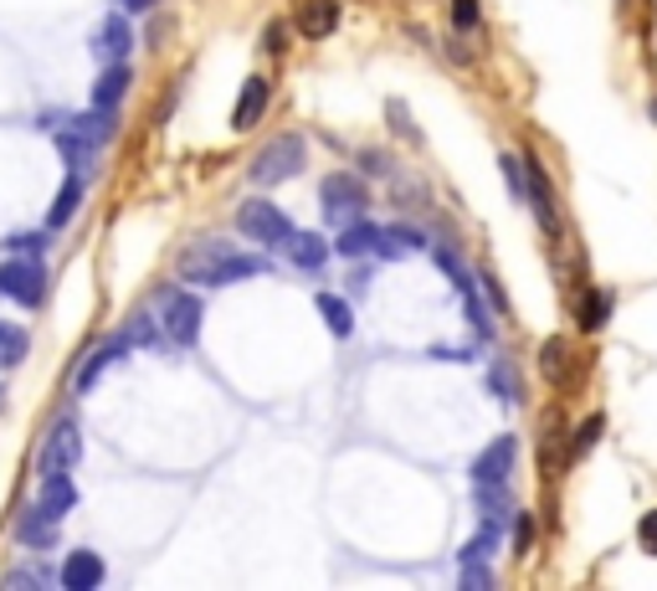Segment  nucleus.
Returning <instances> with one entry per match:
<instances>
[{"label":"nucleus","mask_w":657,"mask_h":591,"mask_svg":"<svg viewBox=\"0 0 657 591\" xmlns=\"http://www.w3.org/2000/svg\"><path fill=\"white\" fill-rule=\"evenodd\" d=\"M118 339H124V345H154V339H160V324H154V314H134Z\"/></svg>","instance_id":"26"},{"label":"nucleus","mask_w":657,"mask_h":591,"mask_svg":"<svg viewBox=\"0 0 657 591\" xmlns=\"http://www.w3.org/2000/svg\"><path fill=\"white\" fill-rule=\"evenodd\" d=\"M447 16H453L457 32H472V26H478V0H453Z\"/></svg>","instance_id":"30"},{"label":"nucleus","mask_w":657,"mask_h":591,"mask_svg":"<svg viewBox=\"0 0 657 591\" xmlns=\"http://www.w3.org/2000/svg\"><path fill=\"white\" fill-rule=\"evenodd\" d=\"M124 5H129V11H150L154 0H124Z\"/></svg>","instance_id":"37"},{"label":"nucleus","mask_w":657,"mask_h":591,"mask_svg":"<svg viewBox=\"0 0 657 591\" xmlns=\"http://www.w3.org/2000/svg\"><path fill=\"white\" fill-rule=\"evenodd\" d=\"M422 247V232L417 227H386V232H375V253L380 263H396L401 253H417Z\"/></svg>","instance_id":"19"},{"label":"nucleus","mask_w":657,"mask_h":591,"mask_svg":"<svg viewBox=\"0 0 657 591\" xmlns=\"http://www.w3.org/2000/svg\"><path fill=\"white\" fill-rule=\"evenodd\" d=\"M596 438H601V417H590V422L580 427V438L571 442V453H586V448H590V442H596Z\"/></svg>","instance_id":"34"},{"label":"nucleus","mask_w":657,"mask_h":591,"mask_svg":"<svg viewBox=\"0 0 657 591\" xmlns=\"http://www.w3.org/2000/svg\"><path fill=\"white\" fill-rule=\"evenodd\" d=\"M637 541H642V551H653L657 556V509H647L637 520Z\"/></svg>","instance_id":"33"},{"label":"nucleus","mask_w":657,"mask_h":591,"mask_svg":"<svg viewBox=\"0 0 657 591\" xmlns=\"http://www.w3.org/2000/svg\"><path fill=\"white\" fill-rule=\"evenodd\" d=\"M478 505H483L489 520H498V514L508 509V489H504V484H478Z\"/></svg>","instance_id":"28"},{"label":"nucleus","mask_w":657,"mask_h":591,"mask_svg":"<svg viewBox=\"0 0 657 591\" xmlns=\"http://www.w3.org/2000/svg\"><path fill=\"white\" fill-rule=\"evenodd\" d=\"M129 83H134L129 62H108V68L98 72V83H93V108H118L124 93H129Z\"/></svg>","instance_id":"16"},{"label":"nucleus","mask_w":657,"mask_h":591,"mask_svg":"<svg viewBox=\"0 0 657 591\" xmlns=\"http://www.w3.org/2000/svg\"><path fill=\"white\" fill-rule=\"evenodd\" d=\"M365 206H371V190L360 186L354 175H329L319 186V211L329 227H350L354 217H365Z\"/></svg>","instance_id":"5"},{"label":"nucleus","mask_w":657,"mask_h":591,"mask_svg":"<svg viewBox=\"0 0 657 591\" xmlns=\"http://www.w3.org/2000/svg\"><path fill=\"white\" fill-rule=\"evenodd\" d=\"M150 314H154V324H160V339L180 345V350H190L196 335H201V299L186 293V288H160Z\"/></svg>","instance_id":"2"},{"label":"nucleus","mask_w":657,"mask_h":591,"mask_svg":"<svg viewBox=\"0 0 657 591\" xmlns=\"http://www.w3.org/2000/svg\"><path fill=\"white\" fill-rule=\"evenodd\" d=\"M83 170L72 165V175H68V186L57 190V201H51V211H47V232H62L72 217H78V201H83Z\"/></svg>","instance_id":"17"},{"label":"nucleus","mask_w":657,"mask_h":591,"mask_svg":"<svg viewBox=\"0 0 657 591\" xmlns=\"http://www.w3.org/2000/svg\"><path fill=\"white\" fill-rule=\"evenodd\" d=\"M483 293H489V299H493V309H498V314H504V288H498V283H493V278H489V273H483Z\"/></svg>","instance_id":"35"},{"label":"nucleus","mask_w":657,"mask_h":591,"mask_svg":"<svg viewBox=\"0 0 657 591\" xmlns=\"http://www.w3.org/2000/svg\"><path fill=\"white\" fill-rule=\"evenodd\" d=\"M524 196L535 201V217H540L544 236H560V211H555V190H550V181H544V165L529 154L524 160Z\"/></svg>","instance_id":"8"},{"label":"nucleus","mask_w":657,"mask_h":591,"mask_svg":"<svg viewBox=\"0 0 657 591\" xmlns=\"http://www.w3.org/2000/svg\"><path fill=\"white\" fill-rule=\"evenodd\" d=\"M283 247H288V263L304 273H319L324 263H329V242H324L319 232H288Z\"/></svg>","instance_id":"11"},{"label":"nucleus","mask_w":657,"mask_h":591,"mask_svg":"<svg viewBox=\"0 0 657 591\" xmlns=\"http://www.w3.org/2000/svg\"><path fill=\"white\" fill-rule=\"evenodd\" d=\"M607 320H611V299L601 293V288H590V293H586V309H580V324H586V329H601Z\"/></svg>","instance_id":"27"},{"label":"nucleus","mask_w":657,"mask_h":591,"mask_svg":"<svg viewBox=\"0 0 657 591\" xmlns=\"http://www.w3.org/2000/svg\"><path fill=\"white\" fill-rule=\"evenodd\" d=\"M489 391L498 396V402H519V375H514V366L498 360V366L489 371Z\"/></svg>","instance_id":"24"},{"label":"nucleus","mask_w":657,"mask_h":591,"mask_svg":"<svg viewBox=\"0 0 657 591\" xmlns=\"http://www.w3.org/2000/svg\"><path fill=\"white\" fill-rule=\"evenodd\" d=\"M314 304H319V320L329 324V335H335V339H350L354 335V314H350V304H344L339 293H319Z\"/></svg>","instance_id":"23"},{"label":"nucleus","mask_w":657,"mask_h":591,"mask_svg":"<svg viewBox=\"0 0 657 591\" xmlns=\"http://www.w3.org/2000/svg\"><path fill=\"white\" fill-rule=\"evenodd\" d=\"M544 375H550V381H565V339H550V345H544Z\"/></svg>","instance_id":"29"},{"label":"nucleus","mask_w":657,"mask_h":591,"mask_svg":"<svg viewBox=\"0 0 657 591\" xmlns=\"http://www.w3.org/2000/svg\"><path fill=\"white\" fill-rule=\"evenodd\" d=\"M375 221H360L354 217L350 227H339V242H335V253L339 257H365V253H375Z\"/></svg>","instance_id":"20"},{"label":"nucleus","mask_w":657,"mask_h":591,"mask_svg":"<svg viewBox=\"0 0 657 591\" xmlns=\"http://www.w3.org/2000/svg\"><path fill=\"white\" fill-rule=\"evenodd\" d=\"M268 78H247L242 83V93H236V108H232V129L236 135H247V129H257L262 124V114H268Z\"/></svg>","instance_id":"10"},{"label":"nucleus","mask_w":657,"mask_h":591,"mask_svg":"<svg viewBox=\"0 0 657 591\" xmlns=\"http://www.w3.org/2000/svg\"><path fill=\"white\" fill-rule=\"evenodd\" d=\"M293 26H298V36H308V42H324V36L339 26V5L335 0H304Z\"/></svg>","instance_id":"13"},{"label":"nucleus","mask_w":657,"mask_h":591,"mask_svg":"<svg viewBox=\"0 0 657 591\" xmlns=\"http://www.w3.org/2000/svg\"><path fill=\"white\" fill-rule=\"evenodd\" d=\"M134 51V32H129V21L124 16H108L98 32V62H124Z\"/></svg>","instance_id":"18"},{"label":"nucleus","mask_w":657,"mask_h":591,"mask_svg":"<svg viewBox=\"0 0 657 591\" xmlns=\"http://www.w3.org/2000/svg\"><path fill=\"white\" fill-rule=\"evenodd\" d=\"M493 551H498V520H489L468 545H462V560H483V556H493Z\"/></svg>","instance_id":"25"},{"label":"nucleus","mask_w":657,"mask_h":591,"mask_svg":"<svg viewBox=\"0 0 657 591\" xmlns=\"http://www.w3.org/2000/svg\"><path fill=\"white\" fill-rule=\"evenodd\" d=\"M236 232L262 242V247H283V236L293 232V227H288V217L272 201H242L236 206Z\"/></svg>","instance_id":"7"},{"label":"nucleus","mask_w":657,"mask_h":591,"mask_svg":"<svg viewBox=\"0 0 657 591\" xmlns=\"http://www.w3.org/2000/svg\"><path fill=\"white\" fill-rule=\"evenodd\" d=\"M0 293L16 299L21 309H42L47 304V263L32 253L21 263H0Z\"/></svg>","instance_id":"4"},{"label":"nucleus","mask_w":657,"mask_h":591,"mask_svg":"<svg viewBox=\"0 0 657 591\" xmlns=\"http://www.w3.org/2000/svg\"><path fill=\"white\" fill-rule=\"evenodd\" d=\"M5 247H11V253H36V247H42V242H36V236H11V242H5Z\"/></svg>","instance_id":"36"},{"label":"nucleus","mask_w":657,"mask_h":591,"mask_svg":"<svg viewBox=\"0 0 657 591\" xmlns=\"http://www.w3.org/2000/svg\"><path fill=\"white\" fill-rule=\"evenodd\" d=\"M78 457H83V432H78V422H51V432L42 438V453H36V473L42 478H51V473H72L78 468Z\"/></svg>","instance_id":"6"},{"label":"nucleus","mask_w":657,"mask_h":591,"mask_svg":"<svg viewBox=\"0 0 657 591\" xmlns=\"http://www.w3.org/2000/svg\"><path fill=\"white\" fill-rule=\"evenodd\" d=\"M304 165H308V139L304 135H278L257 150L247 181H253V186H283V181H293Z\"/></svg>","instance_id":"3"},{"label":"nucleus","mask_w":657,"mask_h":591,"mask_svg":"<svg viewBox=\"0 0 657 591\" xmlns=\"http://www.w3.org/2000/svg\"><path fill=\"white\" fill-rule=\"evenodd\" d=\"M653 118H657V103H653Z\"/></svg>","instance_id":"38"},{"label":"nucleus","mask_w":657,"mask_h":591,"mask_svg":"<svg viewBox=\"0 0 657 591\" xmlns=\"http://www.w3.org/2000/svg\"><path fill=\"white\" fill-rule=\"evenodd\" d=\"M26 350H32V335L21 324L0 320V371H16L21 360H26Z\"/></svg>","instance_id":"22"},{"label":"nucleus","mask_w":657,"mask_h":591,"mask_svg":"<svg viewBox=\"0 0 657 591\" xmlns=\"http://www.w3.org/2000/svg\"><path fill=\"white\" fill-rule=\"evenodd\" d=\"M62 587H68V591L103 587V560L93 556V551H72V556L62 560Z\"/></svg>","instance_id":"15"},{"label":"nucleus","mask_w":657,"mask_h":591,"mask_svg":"<svg viewBox=\"0 0 657 591\" xmlns=\"http://www.w3.org/2000/svg\"><path fill=\"white\" fill-rule=\"evenodd\" d=\"M78 505V489H72L68 473H51V478H42V499H36V509L47 514V520H68V509Z\"/></svg>","instance_id":"14"},{"label":"nucleus","mask_w":657,"mask_h":591,"mask_svg":"<svg viewBox=\"0 0 657 591\" xmlns=\"http://www.w3.org/2000/svg\"><path fill=\"white\" fill-rule=\"evenodd\" d=\"M514 463H519V442H514V438H493L489 448L478 453V463H472V484H508Z\"/></svg>","instance_id":"9"},{"label":"nucleus","mask_w":657,"mask_h":591,"mask_svg":"<svg viewBox=\"0 0 657 591\" xmlns=\"http://www.w3.org/2000/svg\"><path fill=\"white\" fill-rule=\"evenodd\" d=\"M386 114H390V124H396V129H401V135L411 139V144L422 139V129H417V118H411V114H406V108H401V99H390V108H386Z\"/></svg>","instance_id":"31"},{"label":"nucleus","mask_w":657,"mask_h":591,"mask_svg":"<svg viewBox=\"0 0 657 591\" xmlns=\"http://www.w3.org/2000/svg\"><path fill=\"white\" fill-rule=\"evenodd\" d=\"M16 535H21V545H36V551H47V545L57 541V520H47V514L32 505V509H26V514L16 520Z\"/></svg>","instance_id":"21"},{"label":"nucleus","mask_w":657,"mask_h":591,"mask_svg":"<svg viewBox=\"0 0 657 591\" xmlns=\"http://www.w3.org/2000/svg\"><path fill=\"white\" fill-rule=\"evenodd\" d=\"M257 273H268L262 257H236V253H226L221 242H201V247H190V253L180 257V278L206 283V288L242 283V278H257Z\"/></svg>","instance_id":"1"},{"label":"nucleus","mask_w":657,"mask_h":591,"mask_svg":"<svg viewBox=\"0 0 657 591\" xmlns=\"http://www.w3.org/2000/svg\"><path fill=\"white\" fill-rule=\"evenodd\" d=\"M529 545H535V514H519V524H514V556H529Z\"/></svg>","instance_id":"32"},{"label":"nucleus","mask_w":657,"mask_h":591,"mask_svg":"<svg viewBox=\"0 0 657 591\" xmlns=\"http://www.w3.org/2000/svg\"><path fill=\"white\" fill-rule=\"evenodd\" d=\"M124 350H129V345H124V339H103V345H98V350H93V355H87V360H83V371H78V381H72V391H78V396H87V391H93V386H98V381H103V371H108V366H114V360H124Z\"/></svg>","instance_id":"12"}]
</instances>
